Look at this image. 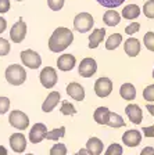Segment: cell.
Here are the masks:
<instances>
[{"instance_id":"ab89813d","label":"cell","mask_w":154,"mask_h":155,"mask_svg":"<svg viewBox=\"0 0 154 155\" xmlns=\"http://www.w3.org/2000/svg\"><path fill=\"white\" fill-rule=\"evenodd\" d=\"M140 155H154V148L153 147H145L142 150Z\"/></svg>"},{"instance_id":"836d02e7","label":"cell","mask_w":154,"mask_h":155,"mask_svg":"<svg viewBox=\"0 0 154 155\" xmlns=\"http://www.w3.org/2000/svg\"><path fill=\"white\" fill-rule=\"evenodd\" d=\"M143 98L146 101H154V84H150L143 90Z\"/></svg>"},{"instance_id":"e0dca14e","label":"cell","mask_w":154,"mask_h":155,"mask_svg":"<svg viewBox=\"0 0 154 155\" xmlns=\"http://www.w3.org/2000/svg\"><path fill=\"white\" fill-rule=\"evenodd\" d=\"M124 48H125V53L129 57H136L140 53V42L135 38H129L128 40H125Z\"/></svg>"},{"instance_id":"ba28073f","label":"cell","mask_w":154,"mask_h":155,"mask_svg":"<svg viewBox=\"0 0 154 155\" xmlns=\"http://www.w3.org/2000/svg\"><path fill=\"white\" fill-rule=\"evenodd\" d=\"M26 36V24L24 22L22 18L18 19V22L13 25V28L10 29V39L14 43H21Z\"/></svg>"},{"instance_id":"4316f807","label":"cell","mask_w":154,"mask_h":155,"mask_svg":"<svg viewBox=\"0 0 154 155\" xmlns=\"http://www.w3.org/2000/svg\"><path fill=\"white\" fill-rule=\"evenodd\" d=\"M125 0H97V3L103 7H107V8H115L119 7Z\"/></svg>"},{"instance_id":"f6af8a7d","label":"cell","mask_w":154,"mask_h":155,"mask_svg":"<svg viewBox=\"0 0 154 155\" xmlns=\"http://www.w3.org/2000/svg\"><path fill=\"white\" fill-rule=\"evenodd\" d=\"M153 79H154V69H153Z\"/></svg>"},{"instance_id":"d590c367","label":"cell","mask_w":154,"mask_h":155,"mask_svg":"<svg viewBox=\"0 0 154 155\" xmlns=\"http://www.w3.org/2000/svg\"><path fill=\"white\" fill-rule=\"evenodd\" d=\"M47 4L53 11H58L64 6V0H47Z\"/></svg>"},{"instance_id":"7dc6e473","label":"cell","mask_w":154,"mask_h":155,"mask_svg":"<svg viewBox=\"0 0 154 155\" xmlns=\"http://www.w3.org/2000/svg\"><path fill=\"white\" fill-rule=\"evenodd\" d=\"M26 155H33V154H26Z\"/></svg>"},{"instance_id":"52a82bcc","label":"cell","mask_w":154,"mask_h":155,"mask_svg":"<svg viewBox=\"0 0 154 155\" xmlns=\"http://www.w3.org/2000/svg\"><path fill=\"white\" fill-rule=\"evenodd\" d=\"M39 79H40V83H42L43 87L51 89V87H54L56 83H57V72H56L54 68L46 67L42 69L40 75H39Z\"/></svg>"},{"instance_id":"484cf974","label":"cell","mask_w":154,"mask_h":155,"mask_svg":"<svg viewBox=\"0 0 154 155\" xmlns=\"http://www.w3.org/2000/svg\"><path fill=\"white\" fill-rule=\"evenodd\" d=\"M64 134H65V127H64V126H60L58 129H53V130H50V132L46 133L45 139L53 140V141H57L58 139L64 137Z\"/></svg>"},{"instance_id":"ee69618b","label":"cell","mask_w":154,"mask_h":155,"mask_svg":"<svg viewBox=\"0 0 154 155\" xmlns=\"http://www.w3.org/2000/svg\"><path fill=\"white\" fill-rule=\"evenodd\" d=\"M147 111L154 116V105H151V104H147Z\"/></svg>"},{"instance_id":"7402d4cb","label":"cell","mask_w":154,"mask_h":155,"mask_svg":"<svg viewBox=\"0 0 154 155\" xmlns=\"http://www.w3.org/2000/svg\"><path fill=\"white\" fill-rule=\"evenodd\" d=\"M142 10L139 8V6L136 4H128L125 6V8L122 10V17L125 19H136L139 15H140Z\"/></svg>"},{"instance_id":"1f68e13d","label":"cell","mask_w":154,"mask_h":155,"mask_svg":"<svg viewBox=\"0 0 154 155\" xmlns=\"http://www.w3.org/2000/svg\"><path fill=\"white\" fill-rule=\"evenodd\" d=\"M10 53V43L7 39L0 38V57H6Z\"/></svg>"},{"instance_id":"4dcf8cb0","label":"cell","mask_w":154,"mask_h":155,"mask_svg":"<svg viewBox=\"0 0 154 155\" xmlns=\"http://www.w3.org/2000/svg\"><path fill=\"white\" fill-rule=\"evenodd\" d=\"M143 43H145L146 48L150 50V51H154V32H147L143 38Z\"/></svg>"},{"instance_id":"603a6c76","label":"cell","mask_w":154,"mask_h":155,"mask_svg":"<svg viewBox=\"0 0 154 155\" xmlns=\"http://www.w3.org/2000/svg\"><path fill=\"white\" fill-rule=\"evenodd\" d=\"M103 21H104V24H106L107 26H115V25L119 24L121 17H119V14L117 13V11H114V10H108V11H106L104 17H103Z\"/></svg>"},{"instance_id":"f1b7e54d","label":"cell","mask_w":154,"mask_h":155,"mask_svg":"<svg viewBox=\"0 0 154 155\" xmlns=\"http://www.w3.org/2000/svg\"><path fill=\"white\" fill-rule=\"evenodd\" d=\"M143 13L147 18L154 19V0H149L143 6Z\"/></svg>"},{"instance_id":"b9f144b4","label":"cell","mask_w":154,"mask_h":155,"mask_svg":"<svg viewBox=\"0 0 154 155\" xmlns=\"http://www.w3.org/2000/svg\"><path fill=\"white\" fill-rule=\"evenodd\" d=\"M77 154H78V155H92V154H90V152H89V151H87V150H86V148H80V150H79V151H78V152H77Z\"/></svg>"},{"instance_id":"8d00e7d4","label":"cell","mask_w":154,"mask_h":155,"mask_svg":"<svg viewBox=\"0 0 154 155\" xmlns=\"http://www.w3.org/2000/svg\"><path fill=\"white\" fill-rule=\"evenodd\" d=\"M139 29H140V24L139 22H132L125 28V33L126 35H133V33L138 32Z\"/></svg>"},{"instance_id":"60d3db41","label":"cell","mask_w":154,"mask_h":155,"mask_svg":"<svg viewBox=\"0 0 154 155\" xmlns=\"http://www.w3.org/2000/svg\"><path fill=\"white\" fill-rule=\"evenodd\" d=\"M7 28V21L3 18V17H0V33H3Z\"/></svg>"},{"instance_id":"e575fe53","label":"cell","mask_w":154,"mask_h":155,"mask_svg":"<svg viewBox=\"0 0 154 155\" xmlns=\"http://www.w3.org/2000/svg\"><path fill=\"white\" fill-rule=\"evenodd\" d=\"M10 110V100L7 97L0 96V115H4Z\"/></svg>"},{"instance_id":"bcb514c9","label":"cell","mask_w":154,"mask_h":155,"mask_svg":"<svg viewBox=\"0 0 154 155\" xmlns=\"http://www.w3.org/2000/svg\"><path fill=\"white\" fill-rule=\"evenodd\" d=\"M17 2H22V0H17Z\"/></svg>"},{"instance_id":"ffe728a7","label":"cell","mask_w":154,"mask_h":155,"mask_svg":"<svg viewBox=\"0 0 154 155\" xmlns=\"http://www.w3.org/2000/svg\"><path fill=\"white\" fill-rule=\"evenodd\" d=\"M119 94H121L124 100L132 101L136 98V89L132 83H124L121 86V89H119Z\"/></svg>"},{"instance_id":"d6a6232c","label":"cell","mask_w":154,"mask_h":155,"mask_svg":"<svg viewBox=\"0 0 154 155\" xmlns=\"http://www.w3.org/2000/svg\"><path fill=\"white\" fill-rule=\"evenodd\" d=\"M104 155H122V147L119 144H117V143H114L106 150Z\"/></svg>"},{"instance_id":"7c38bea8","label":"cell","mask_w":154,"mask_h":155,"mask_svg":"<svg viewBox=\"0 0 154 155\" xmlns=\"http://www.w3.org/2000/svg\"><path fill=\"white\" fill-rule=\"evenodd\" d=\"M122 141H124V144H125L126 147H138L142 141V133L139 132V130L131 129L124 133Z\"/></svg>"},{"instance_id":"6da1fadb","label":"cell","mask_w":154,"mask_h":155,"mask_svg":"<svg viewBox=\"0 0 154 155\" xmlns=\"http://www.w3.org/2000/svg\"><path fill=\"white\" fill-rule=\"evenodd\" d=\"M72 42H74L72 31L68 28H64V26H60L51 33L50 39H49V48L53 53H60L64 51Z\"/></svg>"},{"instance_id":"4fadbf2b","label":"cell","mask_w":154,"mask_h":155,"mask_svg":"<svg viewBox=\"0 0 154 155\" xmlns=\"http://www.w3.org/2000/svg\"><path fill=\"white\" fill-rule=\"evenodd\" d=\"M125 114L128 115L129 120L135 125H139L142 123V119H143V112H142L140 107L136 105V104H128L125 108Z\"/></svg>"},{"instance_id":"d4e9b609","label":"cell","mask_w":154,"mask_h":155,"mask_svg":"<svg viewBox=\"0 0 154 155\" xmlns=\"http://www.w3.org/2000/svg\"><path fill=\"white\" fill-rule=\"evenodd\" d=\"M122 42V36L119 33H112L106 42V48L107 50H115Z\"/></svg>"},{"instance_id":"f35d334b","label":"cell","mask_w":154,"mask_h":155,"mask_svg":"<svg viewBox=\"0 0 154 155\" xmlns=\"http://www.w3.org/2000/svg\"><path fill=\"white\" fill-rule=\"evenodd\" d=\"M142 132L145 133V136L146 137H154V125L153 126H146V127H143L142 129Z\"/></svg>"},{"instance_id":"ac0fdd59","label":"cell","mask_w":154,"mask_h":155,"mask_svg":"<svg viewBox=\"0 0 154 155\" xmlns=\"http://www.w3.org/2000/svg\"><path fill=\"white\" fill-rule=\"evenodd\" d=\"M103 148H104V144L100 139L97 137H90L86 143V150L90 152L92 155H100L103 152Z\"/></svg>"},{"instance_id":"9c48e42d","label":"cell","mask_w":154,"mask_h":155,"mask_svg":"<svg viewBox=\"0 0 154 155\" xmlns=\"http://www.w3.org/2000/svg\"><path fill=\"white\" fill-rule=\"evenodd\" d=\"M97 71V62L94 58H84L79 64V68H78V72L82 78H90L93 76Z\"/></svg>"},{"instance_id":"7a4b0ae2","label":"cell","mask_w":154,"mask_h":155,"mask_svg":"<svg viewBox=\"0 0 154 155\" xmlns=\"http://www.w3.org/2000/svg\"><path fill=\"white\" fill-rule=\"evenodd\" d=\"M6 81L13 86H21L26 81V72L25 68L19 64H11L6 69Z\"/></svg>"},{"instance_id":"9a60e30c","label":"cell","mask_w":154,"mask_h":155,"mask_svg":"<svg viewBox=\"0 0 154 155\" xmlns=\"http://www.w3.org/2000/svg\"><path fill=\"white\" fill-rule=\"evenodd\" d=\"M75 62H77V60H75V57L72 54H63L57 60V67L60 71L67 72L71 71L75 67Z\"/></svg>"},{"instance_id":"8992f818","label":"cell","mask_w":154,"mask_h":155,"mask_svg":"<svg viewBox=\"0 0 154 155\" xmlns=\"http://www.w3.org/2000/svg\"><path fill=\"white\" fill-rule=\"evenodd\" d=\"M112 91V82L111 79L106 76L99 78L94 83V93H96L97 97L100 98H104V97H108Z\"/></svg>"},{"instance_id":"c3c4849f","label":"cell","mask_w":154,"mask_h":155,"mask_svg":"<svg viewBox=\"0 0 154 155\" xmlns=\"http://www.w3.org/2000/svg\"><path fill=\"white\" fill-rule=\"evenodd\" d=\"M74 155H78V154H74Z\"/></svg>"},{"instance_id":"f546056e","label":"cell","mask_w":154,"mask_h":155,"mask_svg":"<svg viewBox=\"0 0 154 155\" xmlns=\"http://www.w3.org/2000/svg\"><path fill=\"white\" fill-rule=\"evenodd\" d=\"M50 155H67V147L65 144H54L53 147L50 148Z\"/></svg>"},{"instance_id":"3957f363","label":"cell","mask_w":154,"mask_h":155,"mask_svg":"<svg viewBox=\"0 0 154 155\" xmlns=\"http://www.w3.org/2000/svg\"><path fill=\"white\" fill-rule=\"evenodd\" d=\"M93 24H94V19L92 17V14L89 13H79L74 18V28L75 31H78L80 33H85L87 31H90Z\"/></svg>"},{"instance_id":"5b68a950","label":"cell","mask_w":154,"mask_h":155,"mask_svg":"<svg viewBox=\"0 0 154 155\" xmlns=\"http://www.w3.org/2000/svg\"><path fill=\"white\" fill-rule=\"evenodd\" d=\"M21 61L25 67L31 68V69H38L40 65H42V58L36 51L28 48V50H24L21 51Z\"/></svg>"},{"instance_id":"83f0119b","label":"cell","mask_w":154,"mask_h":155,"mask_svg":"<svg viewBox=\"0 0 154 155\" xmlns=\"http://www.w3.org/2000/svg\"><path fill=\"white\" fill-rule=\"evenodd\" d=\"M60 111H61V114H63V115H75V114H77L75 107L72 105L71 103H68V101H64V103L61 104Z\"/></svg>"},{"instance_id":"30bf717a","label":"cell","mask_w":154,"mask_h":155,"mask_svg":"<svg viewBox=\"0 0 154 155\" xmlns=\"http://www.w3.org/2000/svg\"><path fill=\"white\" fill-rule=\"evenodd\" d=\"M46 133H47V127L45 123H35L29 132V141L33 144H39L42 140H45Z\"/></svg>"},{"instance_id":"74e56055","label":"cell","mask_w":154,"mask_h":155,"mask_svg":"<svg viewBox=\"0 0 154 155\" xmlns=\"http://www.w3.org/2000/svg\"><path fill=\"white\" fill-rule=\"evenodd\" d=\"M10 10V0H0V14H4Z\"/></svg>"},{"instance_id":"8fae6325","label":"cell","mask_w":154,"mask_h":155,"mask_svg":"<svg viewBox=\"0 0 154 155\" xmlns=\"http://www.w3.org/2000/svg\"><path fill=\"white\" fill-rule=\"evenodd\" d=\"M10 147L14 152L21 154L26 148V139L22 133H14L10 136Z\"/></svg>"},{"instance_id":"2e32d148","label":"cell","mask_w":154,"mask_h":155,"mask_svg":"<svg viewBox=\"0 0 154 155\" xmlns=\"http://www.w3.org/2000/svg\"><path fill=\"white\" fill-rule=\"evenodd\" d=\"M60 93L58 91H51V93H49V96L46 97V100L43 101L42 104V111L43 112H51V111L56 108V105L58 104V101H60Z\"/></svg>"},{"instance_id":"7bdbcfd3","label":"cell","mask_w":154,"mask_h":155,"mask_svg":"<svg viewBox=\"0 0 154 155\" xmlns=\"http://www.w3.org/2000/svg\"><path fill=\"white\" fill-rule=\"evenodd\" d=\"M0 155H9L7 148H6V147H3V145H0Z\"/></svg>"},{"instance_id":"44dd1931","label":"cell","mask_w":154,"mask_h":155,"mask_svg":"<svg viewBox=\"0 0 154 155\" xmlns=\"http://www.w3.org/2000/svg\"><path fill=\"white\" fill-rule=\"evenodd\" d=\"M110 112L111 111L107 108V107H99L93 114V118L99 125H107L108 122V116H110Z\"/></svg>"},{"instance_id":"cb8c5ba5","label":"cell","mask_w":154,"mask_h":155,"mask_svg":"<svg viewBox=\"0 0 154 155\" xmlns=\"http://www.w3.org/2000/svg\"><path fill=\"white\" fill-rule=\"evenodd\" d=\"M107 126H110V127H114V129H118V127H122V126H125V120H124V118H122L121 115H118V114L110 112Z\"/></svg>"},{"instance_id":"277c9868","label":"cell","mask_w":154,"mask_h":155,"mask_svg":"<svg viewBox=\"0 0 154 155\" xmlns=\"http://www.w3.org/2000/svg\"><path fill=\"white\" fill-rule=\"evenodd\" d=\"M9 122L10 125L15 127L18 130H25L26 127L29 126V118L26 114H24L22 111L19 110H14L10 112V116H9Z\"/></svg>"},{"instance_id":"5bb4252c","label":"cell","mask_w":154,"mask_h":155,"mask_svg":"<svg viewBox=\"0 0 154 155\" xmlns=\"http://www.w3.org/2000/svg\"><path fill=\"white\" fill-rule=\"evenodd\" d=\"M67 93L70 97H72L74 100L77 101H84L85 100V89L82 84L77 83V82H72L67 86Z\"/></svg>"},{"instance_id":"d6986e66","label":"cell","mask_w":154,"mask_h":155,"mask_svg":"<svg viewBox=\"0 0 154 155\" xmlns=\"http://www.w3.org/2000/svg\"><path fill=\"white\" fill-rule=\"evenodd\" d=\"M104 36H106V29L104 28L94 29L93 32L89 35V48H96L103 42Z\"/></svg>"}]
</instances>
